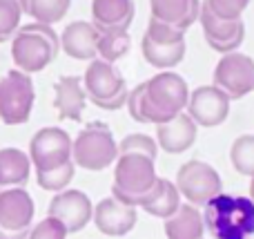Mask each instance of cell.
<instances>
[{"label": "cell", "mask_w": 254, "mask_h": 239, "mask_svg": "<svg viewBox=\"0 0 254 239\" xmlns=\"http://www.w3.org/2000/svg\"><path fill=\"white\" fill-rule=\"evenodd\" d=\"M188 80L176 72H158L127 94V112L136 123L163 125L188 107Z\"/></svg>", "instance_id": "6da1fadb"}, {"label": "cell", "mask_w": 254, "mask_h": 239, "mask_svg": "<svg viewBox=\"0 0 254 239\" xmlns=\"http://www.w3.org/2000/svg\"><path fill=\"white\" fill-rule=\"evenodd\" d=\"M203 222L214 239H250L254 235V204L250 197L221 192L205 206Z\"/></svg>", "instance_id": "7a4b0ae2"}, {"label": "cell", "mask_w": 254, "mask_h": 239, "mask_svg": "<svg viewBox=\"0 0 254 239\" xmlns=\"http://www.w3.org/2000/svg\"><path fill=\"white\" fill-rule=\"evenodd\" d=\"M61 52V36L52 25L31 22L16 31L11 38V58L16 70L25 74L43 72Z\"/></svg>", "instance_id": "3957f363"}, {"label": "cell", "mask_w": 254, "mask_h": 239, "mask_svg": "<svg viewBox=\"0 0 254 239\" xmlns=\"http://www.w3.org/2000/svg\"><path fill=\"white\" fill-rule=\"evenodd\" d=\"M158 174L154 168V161L140 155H121L116 159L114 168V188H112V197L119 201L138 208L140 201L152 192L156 186Z\"/></svg>", "instance_id": "277c9868"}, {"label": "cell", "mask_w": 254, "mask_h": 239, "mask_svg": "<svg viewBox=\"0 0 254 239\" xmlns=\"http://www.w3.org/2000/svg\"><path fill=\"white\" fill-rule=\"evenodd\" d=\"M76 168L89 170V172H101L110 168L119 159V143L114 141L110 125L94 121L85 125L74 139V152H71Z\"/></svg>", "instance_id": "5b68a950"}, {"label": "cell", "mask_w": 254, "mask_h": 239, "mask_svg": "<svg viewBox=\"0 0 254 239\" xmlns=\"http://www.w3.org/2000/svg\"><path fill=\"white\" fill-rule=\"evenodd\" d=\"M87 98L101 110H121L127 105V83L114 63L94 58L83 76Z\"/></svg>", "instance_id": "8992f818"}, {"label": "cell", "mask_w": 254, "mask_h": 239, "mask_svg": "<svg viewBox=\"0 0 254 239\" xmlns=\"http://www.w3.org/2000/svg\"><path fill=\"white\" fill-rule=\"evenodd\" d=\"M36 101L31 76L11 70L0 79V121L4 125H22L29 121Z\"/></svg>", "instance_id": "52a82bcc"}, {"label": "cell", "mask_w": 254, "mask_h": 239, "mask_svg": "<svg viewBox=\"0 0 254 239\" xmlns=\"http://www.w3.org/2000/svg\"><path fill=\"white\" fill-rule=\"evenodd\" d=\"M176 188L194 208H205L212 199L223 192L221 174L205 161H188L176 172Z\"/></svg>", "instance_id": "ba28073f"}, {"label": "cell", "mask_w": 254, "mask_h": 239, "mask_svg": "<svg viewBox=\"0 0 254 239\" xmlns=\"http://www.w3.org/2000/svg\"><path fill=\"white\" fill-rule=\"evenodd\" d=\"M71 152H74L71 137L56 125L38 130L29 141V161L36 172H47V170L67 165L69 161H74Z\"/></svg>", "instance_id": "9c48e42d"}, {"label": "cell", "mask_w": 254, "mask_h": 239, "mask_svg": "<svg viewBox=\"0 0 254 239\" xmlns=\"http://www.w3.org/2000/svg\"><path fill=\"white\" fill-rule=\"evenodd\" d=\"M212 79H214L212 85L223 89L230 98L246 96L254 92V58L241 52L225 54L216 63Z\"/></svg>", "instance_id": "30bf717a"}, {"label": "cell", "mask_w": 254, "mask_h": 239, "mask_svg": "<svg viewBox=\"0 0 254 239\" xmlns=\"http://www.w3.org/2000/svg\"><path fill=\"white\" fill-rule=\"evenodd\" d=\"M47 217L56 219L65 226L69 235L80 233L94 217V206L83 190H63L52 197L47 206Z\"/></svg>", "instance_id": "8fae6325"}, {"label": "cell", "mask_w": 254, "mask_h": 239, "mask_svg": "<svg viewBox=\"0 0 254 239\" xmlns=\"http://www.w3.org/2000/svg\"><path fill=\"white\" fill-rule=\"evenodd\" d=\"M230 101L232 98L216 85H201L194 92H190L188 114L201 128H214V125H221L228 119Z\"/></svg>", "instance_id": "7c38bea8"}, {"label": "cell", "mask_w": 254, "mask_h": 239, "mask_svg": "<svg viewBox=\"0 0 254 239\" xmlns=\"http://www.w3.org/2000/svg\"><path fill=\"white\" fill-rule=\"evenodd\" d=\"M198 20L203 27V36H205L207 45L219 54H232L241 47L243 38H246V25L243 20H221L216 18L210 9L205 7V2L201 4V13Z\"/></svg>", "instance_id": "4fadbf2b"}, {"label": "cell", "mask_w": 254, "mask_h": 239, "mask_svg": "<svg viewBox=\"0 0 254 239\" xmlns=\"http://www.w3.org/2000/svg\"><path fill=\"white\" fill-rule=\"evenodd\" d=\"M34 199L25 188L0 192V228L7 233H29L34 226Z\"/></svg>", "instance_id": "5bb4252c"}, {"label": "cell", "mask_w": 254, "mask_h": 239, "mask_svg": "<svg viewBox=\"0 0 254 239\" xmlns=\"http://www.w3.org/2000/svg\"><path fill=\"white\" fill-rule=\"evenodd\" d=\"M94 224L107 237H123L134 231L138 213L136 208L119 201L116 197H105L94 206Z\"/></svg>", "instance_id": "9a60e30c"}, {"label": "cell", "mask_w": 254, "mask_h": 239, "mask_svg": "<svg viewBox=\"0 0 254 239\" xmlns=\"http://www.w3.org/2000/svg\"><path fill=\"white\" fill-rule=\"evenodd\" d=\"M134 13V0H92V25L98 29V34L127 31Z\"/></svg>", "instance_id": "2e32d148"}, {"label": "cell", "mask_w": 254, "mask_h": 239, "mask_svg": "<svg viewBox=\"0 0 254 239\" xmlns=\"http://www.w3.org/2000/svg\"><path fill=\"white\" fill-rule=\"evenodd\" d=\"M61 49L69 58L92 63L98 58V29L87 20H76L63 29Z\"/></svg>", "instance_id": "e0dca14e"}, {"label": "cell", "mask_w": 254, "mask_h": 239, "mask_svg": "<svg viewBox=\"0 0 254 239\" xmlns=\"http://www.w3.org/2000/svg\"><path fill=\"white\" fill-rule=\"evenodd\" d=\"M196 128L198 125L190 119L188 112H181L172 121L163 125H156V143L167 155H181L190 150L196 141Z\"/></svg>", "instance_id": "ac0fdd59"}, {"label": "cell", "mask_w": 254, "mask_h": 239, "mask_svg": "<svg viewBox=\"0 0 254 239\" xmlns=\"http://www.w3.org/2000/svg\"><path fill=\"white\" fill-rule=\"evenodd\" d=\"M87 103V92H85L83 79L78 76H61L54 85V107L58 116L65 121H80Z\"/></svg>", "instance_id": "d6986e66"}, {"label": "cell", "mask_w": 254, "mask_h": 239, "mask_svg": "<svg viewBox=\"0 0 254 239\" xmlns=\"http://www.w3.org/2000/svg\"><path fill=\"white\" fill-rule=\"evenodd\" d=\"M201 4L198 0H149L152 18L185 31L198 20Z\"/></svg>", "instance_id": "ffe728a7"}, {"label": "cell", "mask_w": 254, "mask_h": 239, "mask_svg": "<svg viewBox=\"0 0 254 239\" xmlns=\"http://www.w3.org/2000/svg\"><path fill=\"white\" fill-rule=\"evenodd\" d=\"M31 161L29 155L18 148H2L0 150V192L25 188L29 181Z\"/></svg>", "instance_id": "44dd1931"}, {"label": "cell", "mask_w": 254, "mask_h": 239, "mask_svg": "<svg viewBox=\"0 0 254 239\" xmlns=\"http://www.w3.org/2000/svg\"><path fill=\"white\" fill-rule=\"evenodd\" d=\"M138 208H143L147 215L158 219H170L176 210L181 208V192L174 181L158 177L156 186L152 188L147 197L140 201Z\"/></svg>", "instance_id": "7402d4cb"}, {"label": "cell", "mask_w": 254, "mask_h": 239, "mask_svg": "<svg viewBox=\"0 0 254 239\" xmlns=\"http://www.w3.org/2000/svg\"><path fill=\"white\" fill-rule=\"evenodd\" d=\"M205 222L203 213L190 204H181V208L165 219V237L167 239H203Z\"/></svg>", "instance_id": "603a6c76"}, {"label": "cell", "mask_w": 254, "mask_h": 239, "mask_svg": "<svg viewBox=\"0 0 254 239\" xmlns=\"http://www.w3.org/2000/svg\"><path fill=\"white\" fill-rule=\"evenodd\" d=\"M140 52H143V58L152 67H156V70H161V72H170L172 67H176L185 58V43L161 45V43H154L147 36H143V40H140Z\"/></svg>", "instance_id": "cb8c5ba5"}, {"label": "cell", "mask_w": 254, "mask_h": 239, "mask_svg": "<svg viewBox=\"0 0 254 239\" xmlns=\"http://www.w3.org/2000/svg\"><path fill=\"white\" fill-rule=\"evenodd\" d=\"M22 13L34 18V22L43 25H56L67 16L71 0H18Z\"/></svg>", "instance_id": "d4e9b609"}, {"label": "cell", "mask_w": 254, "mask_h": 239, "mask_svg": "<svg viewBox=\"0 0 254 239\" xmlns=\"http://www.w3.org/2000/svg\"><path fill=\"white\" fill-rule=\"evenodd\" d=\"M230 163L243 177H254V134H241L230 146Z\"/></svg>", "instance_id": "484cf974"}, {"label": "cell", "mask_w": 254, "mask_h": 239, "mask_svg": "<svg viewBox=\"0 0 254 239\" xmlns=\"http://www.w3.org/2000/svg\"><path fill=\"white\" fill-rule=\"evenodd\" d=\"M131 49L129 31H110L98 34V58L107 63H116Z\"/></svg>", "instance_id": "4316f807"}, {"label": "cell", "mask_w": 254, "mask_h": 239, "mask_svg": "<svg viewBox=\"0 0 254 239\" xmlns=\"http://www.w3.org/2000/svg\"><path fill=\"white\" fill-rule=\"evenodd\" d=\"M74 174H76V163L69 161L67 165H61V168L47 170V172H36V181H38V186L43 188V190L58 195V192L67 190V186L71 183Z\"/></svg>", "instance_id": "83f0119b"}, {"label": "cell", "mask_w": 254, "mask_h": 239, "mask_svg": "<svg viewBox=\"0 0 254 239\" xmlns=\"http://www.w3.org/2000/svg\"><path fill=\"white\" fill-rule=\"evenodd\" d=\"M121 155H140V157H147V159H156L158 155V143L156 139L147 137V134H127L123 137V141L119 143V157Z\"/></svg>", "instance_id": "f1b7e54d"}, {"label": "cell", "mask_w": 254, "mask_h": 239, "mask_svg": "<svg viewBox=\"0 0 254 239\" xmlns=\"http://www.w3.org/2000/svg\"><path fill=\"white\" fill-rule=\"evenodd\" d=\"M22 9L18 0H0V43L13 38L20 29Z\"/></svg>", "instance_id": "f546056e"}, {"label": "cell", "mask_w": 254, "mask_h": 239, "mask_svg": "<svg viewBox=\"0 0 254 239\" xmlns=\"http://www.w3.org/2000/svg\"><path fill=\"white\" fill-rule=\"evenodd\" d=\"M145 36H147V38H152L154 43H161V45L185 43V29L165 25V22L156 20V18H149V25H147V31H145Z\"/></svg>", "instance_id": "4dcf8cb0"}, {"label": "cell", "mask_w": 254, "mask_h": 239, "mask_svg": "<svg viewBox=\"0 0 254 239\" xmlns=\"http://www.w3.org/2000/svg\"><path fill=\"white\" fill-rule=\"evenodd\" d=\"M250 0H205V7L221 20H241Z\"/></svg>", "instance_id": "1f68e13d"}, {"label": "cell", "mask_w": 254, "mask_h": 239, "mask_svg": "<svg viewBox=\"0 0 254 239\" xmlns=\"http://www.w3.org/2000/svg\"><path fill=\"white\" fill-rule=\"evenodd\" d=\"M67 235H69V233L65 231V226H63L61 222H56V219H52V217H45L43 222L31 226L27 239H67Z\"/></svg>", "instance_id": "d6a6232c"}, {"label": "cell", "mask_w": 254, "mask_h": 239, "mask_svg": "<svg viewBox=\"0 0 254 239\" xmlns=\"http://www.w3.org/2000/svg\"><path fill=\"white\" fill-rule=\"evenodd\" d=\"M29 233H7L0 228V239H27Z\"/></svg>", "instance_id": "836d02e7"}, {"label": "cell", "mask_w": 254, "mask_h": 239, "mask_svg": "<svg viewBox=\"0 0 254 239\" xmlns=\"http://www.w3.org/2000/svg\"><path fill=\"white\" fill-rule=\"evenodd\" d=\"M250 199H252V204H254V177L250 179Z\"/></svg>", "instance_id": "e575fe53"}]
</instances>
